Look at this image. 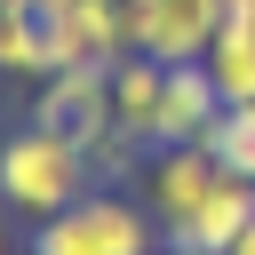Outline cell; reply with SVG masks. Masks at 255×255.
I'll return each instance as SVG.
<instances>
[{"instance_id": "obj_13", "label": "cell", "mask_w": 255, "mask_h": 255, "mask_svg": "<svg viewBox=\"0 0 255 255\" xmlns=\"http://www.w3.org/2000/svg\"><path fill=\"white\" fill-rule=\"evenodd\" d=\"M88 151V183L96 191H120L128 175H143V159H151V143H135V135H120V128H104L96 143H80Z\"/></svg>"}, {"instance_id": "obj_8", "label": "cell", "mask_w": 255, "mask_h": 255, "mask_svg": "<svg viewBox=\"0 0 255 255\" xmlns=\"http://www.w3.org/2000/svg\"><path fill=\"white\" fill-rule=\"evenodd\" d=\"M255 223V183H239V175H215V191L167 231V247H191V255H223L239 231Z\"/></svg>"}, {"instance_id": "obj_19", "label": "cell", "mask_w": 255, "mask_h": 255, "mask_svg": "<svg viewBox=\"0 0 255 255\" xmlns=\"http://www.w3.org/2000/svg\"><path fill=\"white\" fill-rule=\"evenodd\" d=\"M0 8H8V0H0Z\"/></svg>"}, {"instance_id": "obj_9", "label": "cell", "mask_w": 255, "mask_h": 255, "mask_svg": "<svg viewBox=\"0 0 255 255\" xmlns=\"http://www.w3.org/2000/svg\"><path fill=\"white\" fill-rule=\"evenodd\" d=\"M159 80H167V64H151V56H120V64H112V128H120V135L151 143V120H159Z\"/></svg>"}, {"instance_id": "obj_4", "label": "cell", "mask_w": 255, "mask_h": 255, "mask_svg": "<svg viewBox=\"0 0 255 255\" xmlns=\"http://www.w3.org/2000/svg\"><path fill=\"white\" fill-rule=\"evenodd\" d=\"M32 128H56L72 143H96L112 128V72L104 64H72V72H48L40 96H32Z\"/></svg>"}, {"instance_id": "obj_5", "label": "cell", "mask_w": 255, "mask_h": 255, "mask_svg": "<svg viewBox=\"0 0 255 255\" xmlns=\"http://www.w3.org/2000/svg\"><path fill=\"white\" fill-rule=\"evenodd\" d=\"M215 175H223V167H215V151H207V143H159V151L143 159V175H135V183H143V207H151L159 239H167V231H175V223L215 191Z\"/></svg>"}, {"instance_id": "obj_14", "label": "cell", "mask_w": 255, "mask_h": 255, "mask_svg": "<svg viewBox=\"0 0 255 255\" xmlns=\"http://www.w3.org/2000/svg\"><path fill=\"white\" fill-rule=\"evenodd\" d=\"M215 16L223 24H255V0H215Z\"/></svg>"}, {"instance_id": "obj_18", "label": "cell", "mask_w": 255, "mask_h": 255, "mask_svg": "<svg viewBox=\"0 0 255 255\" xmlns=\"http://www.w3.org/2000/svg\"><path fill=\"white\" fill-rule=\"evenodd\" d=\"M159 255H191V247H159Z\"/></svg>"}, {"instance_id": "obj_17", "label": "cell", "mask_w": 255, "mask_h": 255, "mask_svg": "<svg viewBox=\"0 0 255 255\" xmlns=\"http://www.w3.org/2000/svg\"><path fill=\"white\" fill-rule=\"evenodd\" d=\"M0 255H16V247H8V231H0Z\"/></svg>"}, {"instance_id": "obj_7", "label": "cell", "mask_w": 255, "mask_h": 255, "mask_svg": "<svg viewBox=\"0 0 255 255\" xmlns=\"http://www.w3.org/2000/svg\"><path fill=\"white\" fill-rule=\"evenodd\" d=\"M215 112H223V96H215L207 64H167V80H159V120H151V151H159V143H199V135L215 128Z\"/></svg>"}, {"instance_id": "obj_12", "label": "cell", "mask_w": 255, "mask_h": 255, "mask_svg": "<svg viewBox=\"0 0 255 255\" xmlns=\"http://www.w3.org/2000/svg\"><path fill=\"white\" fill-rule=\"evenodd\" d=\"M199 143L215 151V167H223V175L255 183V104H223V112H215V128H207Z\"/></svg>"}, {"instance_id": "obj_1", "label": "cell", "mask_w": 255, "mask_h": 255, "mask_svg": "<svg viewBox=\"0 0 255 255\" xmlns=\"http://www.w3.org/2000/svg\"><path fill=\"white\" fill-rule=\"evenodd\" d=\"M80 191H96L88 183V151L72 143V135H56V128H16V135H0V199L16 207V215H32V223H48L56 207H72Z\"/></svg>"}, {"instance_id": "obj_15", "label": "cell", "mask_w": 255, "mask_h": 255, "mask_svg": "<svg viewBox=\"0 0 255 255\" xmlns=\"http://www.w3.org/2000/svg\"><path fill=\"white\" fill-rule=\"evenodd\" d=\"M223 255H255V223H247V231H239V239H231Z\"/></svg>"}, {"instance_id": "obj_2", "label": "cell", "mask_w": 255, "mask_h": 255, "mask_svg": "<svg viewBox=\"0 0 255 255\" xmlns=\"http://www.w3.org/2000/svg\"><path fill=\"white\" fill-rule=\"evenodd\" d=\"M32 255H159V223H151L143 199L80 191L48 223H32Z\"/></svg>"}, {"instance_id": "obj_6", "label": "cell", "mask_w": 255, "mask_h": 255, "mask_svg": "<svg viewBox=\"0 0 255 255\" xmlns=\"http://www.w3.org/2000/svg\"><path fill=\"white\" fill-rule=\"evenodd\" d=\"M48 24V64L72 72V64H120L128 56V32H120V0H64V8H40Z\"/></svg>"}, {"instance_id": "obj_3", "label": "cell", "mask_w": 255, "mask_h": 255, "mask_svg": "<svg viewBox=\"0 0 255 255\" xmlns=\"http://www.w3.org/2000/svg\"><path fill=\"white\" fill-rule=\"evenodd\" d=\"M215 24H223L215 0H120L128 56H151V64H199Z\"/></svg>"}, {"instance_id": "obj_10", "label": "cell", "mask_w": 255, "mask_h": 255, "mask_svg": "<svg viewBox=\"0 0 255 255\" xmlns=\"http://www.w3.org/2000/svg\"><path fill=\"white\" fill-rule=\"evenodd\" d=\"M48 24L32 0H8L0 8V80H48Z\"/></svg>"}, {"instance_id": "obj_11", "label": "cell", "mask_w": 255, "mask_h": 255, "mask_svg": "<svg viewBox=\"0 0 255 255\" xmlns=\"http://www.w3.org/2000/svg\"><path fill=\"white\" fill-rule=\"evenodd\" d=\"M207 80H215V96L223 104H255V24H215V40H207Z\"/></svg>"}, {"instance_id": "obj_16", "label": "cell", "mask_w": 255, "mask_h": 255, "mask_svg": "<svg viewBox=\"0 0 255 255\" xmlns=\"http://www.w3.org/2000/svg\"><path fill=\"white\" fill-rule=\"evenodd\" d=\"M32 8H64V0H32Z\"/></svg>"}]
</instances>
